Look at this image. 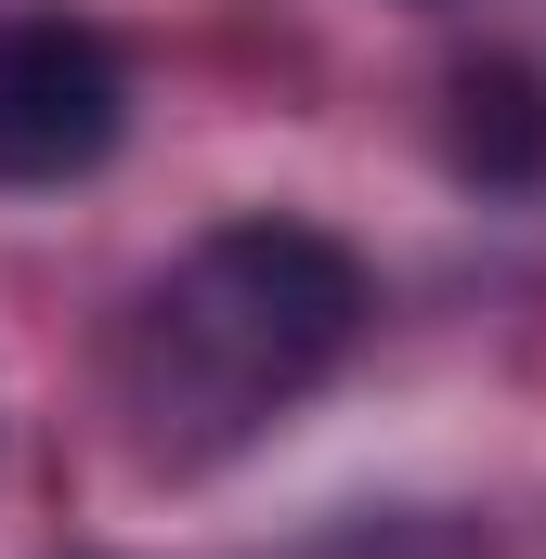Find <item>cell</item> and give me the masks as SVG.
<instances>
[{"label":"cell","instance_id":"cell-1","mask_svg":"<svg viewBox=\"0 0 546 559\" xmlns=\"http://www.w3.org/2000/svg\"><path fill=\"white\" fill-rule=\"evenodd\" d=\"M365 325V261L312 222L195 235L131 312V417L156 455H222L273 404H299Z\"/></svg>","mask_w":546,"mask_h":559},{"label":"cell","instance_id":"cell-2","mask_svg":"<svg viewBox=\"0 0 546 559\" xmlns=\"http://www.w3.org/2000/svg\"><path fill=\"white\" fill-rule=\"evenodd\" d=\"M131 79L92 26L66 13H13L0 26V182H79L118 156Z\"/></svg>","mask_w":546,"mask_h":559},{"label":"cell","instance_id":"cell-3","mask_svg":"<svg viewBox=\"0 0 546 559\" xmlns=\"http://www.w3.org/2000/svg\"><path fill=\"white\" fill-rule=\"evenodd\" d=\"M442 143H455V169L482 182V195H534L546 182V79L534 66H455V92H442Z\"/></svg>","mask_w":546,"mask_h":559}]
</instances>
